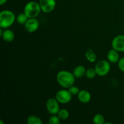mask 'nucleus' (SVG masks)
<instances>
[{
	"mask_svg": "<svg viewBox=\"0 0 124 124\" xmlns=\"http://www.w3.org/2000/svg\"><path fill=\"white\" fill-rule=\"evenodd\" d=\"M118 67L121 71L124 73V57L119 59L118 62H117Z\"/></svg>",
	"mask_w": 124,
	"mask_h": 124,
	"instance_id": "nucleus-22",
	"label": "nucleus"
},
{
	"mask_svg": "<svg viewBox=\"0 0 124 124\" xmlns=\"http://www.w3.org/2000/svg\"><path fill=\"white\" fill-rule=\"evenodd\" d=\"M7 0H0V5L2 6V5L5 4L7 2Z\"/></svg>",
	"mask_w": 124,
	"mask_h": 124,
	"instance_id": "nucleus-23",
	"label": "nucleus"
},
{
	"mask_svg": "<svg viewBox=\"0 0 124 124\" xmlns=\"http://www.w3.org/2000/svg\"><path fill=\"white\" fill-rule=\"evenodd\" d=\"M46 109L50 115H57L60 110L59 102L56 98H50L46 102Z\"/></svg>",
	"mask_w": 124,
	"mask_h": 124,
	"instance_id": "nucleus-6",
	"label": "nucleus"
},
{
	"mask_svg": "<svg viewBox=\"0 0 124 124\" xmlns=\"http://www.w3.org/2000/svg\"><path fill=\"white\" fill-rule=\"evenodd\" d=\"M58 116H59L61 120H62V121H65V120L68 119V118L69 117V116H70V114H69V111L67 110H66L65 108H62L60 109V110H59L58 113Z\"/></svg>",
	"mask_w": 124,
	"mask_h": 124,
	"instance_id": "nucleus-17",
	"label": "nucleus"
},
{
	"mask_svg": "<svg viewBox=\"0 0 124 124\" xmlns=\"http://www.w3.org/2000/svg\"><path fill=\"white\" fill-rule=\"evenodd\" d=\"M78 98L81 102L86 104L90 101L92 96H91L90 93L88 91L85 90H80V92L78 94Z\"/></svg>",
	"mask_w": 124,
	"mask_h": 124,
	"instance_id": "nucleus-10",
	"label": "nucleus"
},
{
	"mask_svg": "<svg viewBox=\"0 0 124 124\" xmlns=\"http://www.w3.org/2000/svg\"><path fill=\"white\" fill-rule=\"evenodd\" d=\"M113 49L119 52H124V35H119L115 36L111 42Z\"/></svg>",
	"mask_w": 124,
	"mask_h": 124,
	"instance_id": "nucleus-8",
	"label": "nucleus"
},
{
	"mask_svg": "<svg viewBox=\"0 0 124 124\" xmlns=\"http://www.w3.org/2000/svg\"><path fill=\"white\" fill-rule=\"evenodd\" d=\"M2 39L7 42H12L15 39V34L12 30H5L1 36Z\"/></svg>",
	"mask_w": 124,
	"mask_h": 124,
	"instance_id": "nucleus-13",
	"label": "nucleus"
},
{
	"mask_svg": "<svg viewBox=\"0 0 124 124\" xmlns=\"http://www.w3.org/2000/svg\"><path fill=\"white\" fill-rule=\"evenodd\" d=\"M39 27V21L36 18H29L27 21L24 24L25 30L29 33H33L38 29Z\"/></svg>",
	"mask_w": 124,
	"mask_h": 124,
	"instance_id": "nucleus-9",
	"label": "nucleus"
},
{
	"mask_svg": "<svg viewBox=\"0 0 124 124\" xmlns=\"http://www.w3.org/2000/svg\"><path fill=\"white\" fill-rule=\"evenodd\" d=\"M28 19H29V18L24 13H19L16 16V18L17 23L19 24H21V25H24L26 23V22L27 21Z\"/></svg>",
	"mask_w": 124,
	"mask_h": 124,
	"instance_id": "nucleus-16",
	"label": "nucleus"
},
{
	"mask_svg": "<svg viewBox=\"0 0 124 124\" xmlns=\"http://www.w3.org/2000/svg\"><path fill=\"white\" fill-rule=\"evenodd\" d=\"M97 75L96 72V70L94 69H88L86 70L85 72V76L88 79H93Z\"/></svg>",
	"mask_w": 124,
	"mask_h": 124,
	"instance_id": "nucleus-19",
	"label": "nucleus"
},
{
	"mask_svg": "<svg viewBox=\"0 0 124 124\" xmlns=\"http://www.w3.org/2000/svg\"><path fill=\"white\" fill-rule=\"evenodd\" d=\"M93 121L95 124H105V118L101 114H97L93 117Z\"/></svg>",
	"mask_w": 124,
	"mask_h": 124,
	"instance_id": "nucleus-18",
	"label": "nucleus"
},
{
	"mask_svg": "<svg viewBox=\"0 0 124 124\" xmlns=\"http://www.w3.org/2000/svg\"><path fill=\"white\" fill-rule=\"evenodd\" d=\"M15 15L8 10H4L0 13V27L7 29L12 26L16 20Z\"/></svg>",
	"mask_w": 124,
	"mask_h": 124,
	"instance_id": "nucleus-2",
	"label": "nucleus"
},
{
	"mask_svg": "<svg viewBox=\"0 0 124 124\" xmlns=\"http://www.w3.org/2000/svg\"><path fill=\"white\" fill-rule=\"evenodd\" d=\"M56 81L61 87L69 88L75 84V77L73 73L67 70H61L56 75Z\"/></svg>",
	"mask_w": 124,
	"mask_h": 124,
	"instance_id": "nucleus-1",
	"label": "nucleus"
},
{
	"mask_svg": "<svg viewBox=\"0 0 124 124\" xmlns=\"http://www.w3.org/2000/svg\"><path fill=\"white\" fill-rule=\"evenodd\" d=\"M85 58L90 62H94L97 59V55L92 49H88L85 53Z\"/></svg>",
	"mask_w": 124,
	"mask_h": 124,
	"instance_id": "nucleus-14",
	"label": "nucleus"
},
{
	"mask_svg": "<svg viewBox=\"0 0 124 124\" xmlns=\"http://www.w3.org/2000/svg\"><path fill=\"white\" fill-rule=\"evenodd\" d=\"M119 52L116 51V50L112 48L111 50H109L107 53V59L110 62L115 64V63L118 62L119 60Z\"/></svg>",
	"mask_w": 124,
	"mask_h": 124,
	"instance_id": "nucleus-11",
	"label": "nucleus"
},
{
	"mask_svg": "<svg viewBox=\"0 0 124 124\" xmlns=\"http://www.w3.org/2000/svg\"><path fill=\"white\" fill-rule=\"evenodd\" d=\"M55 98L59 102V103L65 104L69 103L71 101L72 95L69 90L62 89L60 90L57 92L55 96Z\"/></svg>",
	"mask_w": 124,
	"mask_h": 124,
	"instance_id": "nucleus-5",
	"label": "nucleus"
},
{
	"mask_svg": "<svg viewBox=\"0 0 124 124\" xmlns=\"http://www.w3.org/2000/svg\"><path fill=\"white\" fill-rule=\"evenodd\" d=\"M68 90L69 91L71 94L72 96H75L76 95L79 93V92H80L79 88H78V87H76V86L72 85L71 87H70V88H69V90Z\"/></svg>",
	"mask_w": 124,
	"mask_h": 124,
	"instance_id": "nucleus-21",
	"label": "nucleus"
},
{
	"mask_svg": "<svg viewBox=\"0 0 124 124\" xmlns=\"http://www.w3.org/2000/svg\"><path fill=\"white\" fill-rule=\"evenodd\" d=\"M94 69L97 75L99 76H105L110 72L111 66L110 62L106 60H101L98 62Z\"/></svg>",
	"mask_w": 124,
	"mask_h": 124,
	"instance_id": "nucleus-4",
	"label": "nucleus"
},
{
	"mask_svg": "<svg viewBox=\"0 0 124 124\" xmlns=\"http://www.w3.org/2000/svg\"><path fill=\"white\" fill-rule=\"evenodd\" d=\"M60 122V118L58 116H56V115H52L48 119V123L50 124H59Z\"/></svg>",
	"mask_w": 124,
	"mask_h": 124,
	"instance_id": "nucleus-20",
	"label": "nucleus"
},
{
	"mask_svg": "<svg viewBox=\"0 0 124 124\" xmlns=\"http://www.w3.org/2000/svg\"><path fill=\"white\" fill-rule=\"evenodd\" d=\"M39 4L41 11L46 13H50L54 10L56 5V0H39Z\"/></svg>",
	"mask_w": 124,
	"mask_h": 124,
	"instance_id": "nucleus-7",
	"label": "nucleus"
},
{
	"mask_svg": "<svg viewBox=\"0 0 124 124\" xmlns=\"http://www.w3.org/2000/svg\"><path fill=\"white\" fill-rule=\"evenodd\" d=\"M41 12V8L38 2L36 1H30L24 7V13L29 18H36Z\"/></svg>",
	"mask_w": 124,
	"mask_h": 124,
	"instance_id": "nucleus-3",
	"label": "nucleus"
},
{
	"mask_svg": "<svg viewBox=\"0 0 124 124\" xmlns=\"http://www.w3.org/2000/svg\"><path fill=\"white\" fill-rule=\"evenodd\" d=\"M86 69L84 66L83 65H78L73 70V73L76 78H81L83 77L84 75H85Z\"/></svg>",
	"mask_w": 124,
	"mask_h": 124,
	"instance_id": "nucleus-12",
	"label": "nucleus"
},
{
	"mask_svg": "<svg viewBox=\"0 0 124 124\" xmlns=\"http://www.w3.org/2000/svg\"><path fill=\"white\" fill-rule=\"evenodd\" d=\"M28 124H42V121L40 117L35 115H30L27 119Z\"/></svg>",
	"mask_w": 124,
	"mask_h": 124,
	"instance_id": "nucleus-15",
	"label": "nucleus"
}]
</instances>
